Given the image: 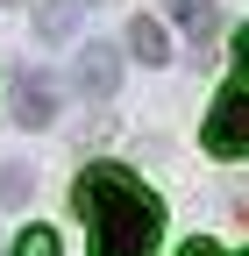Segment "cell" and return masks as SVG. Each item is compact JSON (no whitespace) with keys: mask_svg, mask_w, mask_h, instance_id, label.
Here are the masks:
<instances>
[{"mask_svg":"<svg viewBox=\"0 0 249 256\" xmlns=\"http://www.w3.org/2000/svg\"><path fill=\"white\" fill-rule=\"evenodd\" d=\"M78 214H86V235H92V256H157L164 242V206L136 171L121 164H92L78 171Z\"/></svg>","mask_w":249,"mask_h":256,"instance_id":"6da1fadb","label":"cell"},{"mask_svg":"<svg viewBox=\"0 0 249 256\" xmlns=\"http://www.w3.org/2000/svg\"><path fill=\"white\" fill-rule=\"evenodd\" d=\"M128 50H136L142 64H171V43H164V28L150 22V14H136V22H128Z\"/></svg>","mask_w":249,"mask_h":256,"instance_id":"5b68a950","label":"cell"},{"mask_svg":"<svg viewBox=\"0 0 249 256\" xmlns=\"http://www.w3.org/2000/svg\"><path fill=\"white\" fill-rule=\"evenodd\" d=\"M22 192H28V171H22V164H14V171H0V206H14Z\"/></svg>","mask_w":249,"mask_h":256,"instance_id":"ba28073f","label":"cell"},{"mask_svg":"<svg viewBox=\"0 0 249 256\" xmlns=\"http://www.w3.org/2000/svg\"><path fill=\"white\" fill-rule=\"evenodd\" d=\"M178 256H221V249H214V242H185Z\"/></svg>","mask_w":249,"mask_h":256,"instance_id":"30bf717a","label":"cell"},{"mask_svg":"<svg viewBox=\"0 0 249 256\" xmlns=\"http://www.w3.org/2000/svg\"><path fill=\"white\" fill-rule=\"evenodd\" d=\"M235 72L249 78V28H242V36H235Z\"/></svg>","mask_w":249,"mask_h":256,"instance_id":"9c48e42d","label":"cell"},{"mask_svg":"<svg viewBox=\"0 0 249 256\" xmlns=\"http://www.w3.org/2000/svg\"><path fill=\"white\" fill-rule=\"evenodd\" d=\"M14 256H57V235L50 228H22L14 235Z\"/></svg>","mask_w":249,"mask_h":256,"instance_id":"52a82bcc","label":"cell"},{"mask_svg":"<svg viewBox=\"0 0 249 256\" xmlns=\"http://www.w3.org/2000/svg\"><path fill=\"white\" fill-rule=\"evenodd\" d=\"M200 142H206L214 156H249V86H228L221 100L206 107Z\"/></svg>","mask_w":249,"mask_h":256,"instance_id":"7a4b0ae2","label":"cell"},{"mask_svg":"<svg viewBox=\"0 0 249 256\" xmlns=\"http://www.w3.org/2000/svg\"><path fill=\"white\" fill-rule=\"evenodd\" d=\"M14 121L22 128H50L57 121V86H50V72H14Z\"/></svg>","mask_w":249,"mask_h":256,"instance_id":"3957f363","label":"cell"},{"mask_svg":"<svg viewBox=\"0 0 249 256\" xmlns=\"http://www.w3.org/2000/svg\"><path fill=\"white\" fill-rule=\"evenodd\" d=\"M72 78H78L86 100H114V86H121V57H114V43H86L78 64H72Z\"/></svg>","mask_w":249,"mask_h":256,"instance_id":"277c9868","label":"cell"},{"mask_svg":"<svg viewBox=\"0 0 249 256\" xmlns=\"http://www.w3.org/2000/svg\"><path fill=\"white\" fill-rule=\"evenodd\" d=\"M171 14L192 43H214V0H171Z\"/></svg>","mask_w":249,"mask_h":256,"instance_id":"8992f818","label":"cell"}]
</instances>
